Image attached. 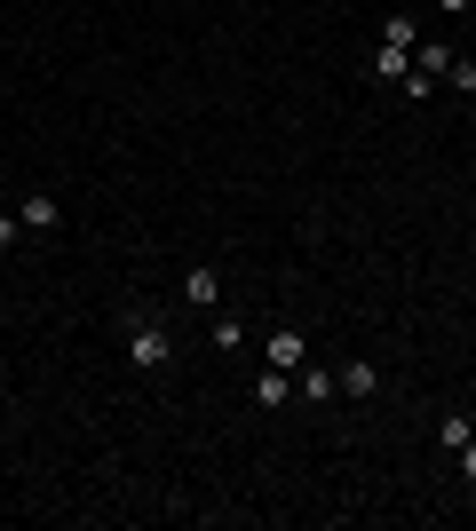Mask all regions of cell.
Returning <instances> with one entry per match:
<instances>
[{
	"mask_svg": "<svg viewBox=\"0 0 476 531\" xmlns=\"http://www.w3.org/2000/svg\"><path fill=\"white\" fill-rule=\"evenodd\" d=\"M183 302H191V310H215V302H223V270H215V262H199V270L183 278Z\"/></svg>",
	"mask_w": 476,
	"mask_h": 531,
	"instance_id": "3957f363",
	"label": "cell"
},
{
	"mask_svg": "<svg viewBox=\"0 0 476 531\" xmlns=\"http://www.w3.org/2000/svg\"><path fill=\"white\" fill-rule=\"evenodd\" d=\"M127 357H135L143 373H159V365H167V325H159V318H135V333H127Z\"/></svg>",
	"mask_w": 476,
	"mask_h": 531,
	"instance_id": "6da1fadb",
	"label": "cell"
},
{
	"mask_svg": "<svg viewBox=\"0 0 476 531\" xmlns=\"http://www.w3.org/2000/svg\"><path fill=\"white\" fill-rule=\"evenodd\" d=\"M286 397H294V373H278V365H270V373L254 381V405H286Z\"/></svg>",
	"mask_w": 476,
	"mask_h": 531,
	"instance_id": "52a82bcc",
	"label": "cell"
},
{
	"mask_svg": "<svg viewBox=\"0 0 476 531\" xmlns=\"http://www.w3.org/2000/svg\"><path fill=\"white\" fill-rule=\"evenodd\" d=\"M461 476H469V484H476V436H469V444H461Z\"/></svg>",
	"mask_w": 476,
	"mask_h": 531,
	"instance_id": "4fadbf2b",
	"label": "cell"
},
{
	"mask_svg": "<svg viewBox=\"0 0 476 531\" xmlns=\"http://www.w3.org/2000/svg\"><path fill=\"white\" fill-rule=\"evenodd\" d=\"M469 127H476V96H469Z\"/></svg>",
	"mask_w": 476,
	"mask_h": 531,
	"instance_id": "9a60e30c",
	"label": "cell"
},
{
	"mask_svg": "<svg viewBox=\"0 0 476 531\" xmlns=\"http://www.w3.org/2000/svg\"><path fill=\"white\" fill-rule=\"evenodd\" d=\"M469 421H476V413H469Z\"/></svg>",
	"mask_w": 476,
	"mask_h": 531,
	"instance_id": "e0dca14e",
	"label": "cell"
},
{
	"mask_svg": "<svg viewBox=\"0 0 476 531\" xmlns=\"http://www.w3.org/2000/svg\"><path fill=\"white\" fill-rule=\"evenodd\" d=\"M0 325H8V302H0Z\"/></svg>",
	"mask_w": 476,
	"mask_h": 531,
	"instance_id": "2e32d148",
	"label": "cell"
},
{
	"mask_svg": "<svg viewBox=\"0 0 476 531\" xmlns=\"http://www.w3.org/2000/svg\"><path fill=\"white\" fill-rule=\"evenodd\" d=\"M56 199H48V191H24V207H16V222H32V230H56Z\"/></svg>",
	"mask_w": 476,
	"mask_h": 531,
	"instance_id": "5b68a950",
	"label": "cell"
},
{
	"mask_svg": "<svg viewBox=\"0 0 476 531\" xmlns=\"http://www.w3.org/2000/svg\"><path fill=\"white\" fill-rule=\"evenodd\" d=\"M437 8H445V16H461V8H476V0H437Z\"/></svg>",
	"mask_w": 476,
	"mask_h": 531,
	"instance_id": "5bb4252c",
	"label": "cell"
},
{
	"mask_svg": "<svg viewBox=\"0 0 476 531\" xmlns=\"http://www.w3.org/2000/svg\"><path fill=\"white\" fill-rule=\"evenodd\" d=\"M365 72H373V80H405V72H413V48H397V40H373Z\"/></svg>",
	"mask_w": 476,
	"mask_h": 531,
	"instance_id": "7a4b0ae2",
	"label": "cell"
},
{
	"mask_svg": "<svg viewBox=\"0 0 476 531\" xmlns=\"http://www.w3.org/2000/svg\"><path fill=\"white\" fill-rule=\"evenodd\" d=\"M16 230H24V222H16V214H0V254L16 246Z\"/></svg>",
	"mask_w": 476,
	"mask_h": 531,
	"instance_id": "7c38bea8",
	"label": "cell"
},
{
	"mask_svg": "<svg viewBox=\"0 0 476 531\" xmlns=\"http://www.w3.org/2000/svg\"><path fill=\"white\" fill-rule=\"evenodd\" d=\"M413 64H421V72H445V64H453V48H445V40H421V48H413Z\"/></svg>",
	"mask_w": 476,
	"mask_h": 531,
	"instance_id": "8fae6325",
	"label": "cell"
},
{
	"mask_svg": "<svg viewBox=\"0 0 476 531\" xmlns=\"http://www.w3.org/2000/svg\"><path fill=\"white\" fill-rule=\"evenodd\" d=\"M469 436H476V421H469V413H445V428H437V444H453V452H461Z\"/></svg>",
	"mask_w": 476,
	"mask_h": 531,
	"instance_id": "9c48e42d",
	"label": "cell"
},
{
	"mask_svg": "<svg viewBox=\"0 0 476 531\" xmlns=\"http://www.w3.org/2000/svg\"><path fill=\"white\" fill-rule=\"evenodd\" d=\"M342 389H350V397H373V389H381V373H373V365H342Z\"/></svg>",
	"mask_w": 476,
	"mask_h": 531,
	"instance_id": "ba28073f",
	"label": "cell"
},
{
	"mask_svg": "<svg viewBox=\"0 0 476 531\" xmlns=\"http://www.w3.org/2000/svg\"><path fill=\"white\" fill-rule=\"evenodd\" d=\"M270 365H278V373L310 365V349H302V333H294V325H278V333H270Z\"/></svg>",
	"mask_w": 476,
	"mask_h": 531,
	"instance_id": "277c9868",
	"label": "cell"
},
{
	"mask_svg": "<svg viewBox=\"0 0 476 531\" xmlns=\"http://www.w3.org/2000/svg\"><path fill=\"white\" fill-rule=\"evenodd\" d=\"M381 40H397V48H421V24H413V16H389V24H381Z\"/></svg>",
	"mask_w": 476,
	"mask_h": 531,
	"instance_id": "30bf717a",
	"label": "cell"
},
{
	"mask_svg": "<svg viewBox=\"0 0 476 531\" xmlns=\"http://www.w3.org/2000/svg\"><path fill=\"white\" fill-rule=\"evenodd\" d=\"M294 389H302V405H326V397L342 389V373H318V365H302V381H294Z\"/></svg>",
	"mask_w": 476,
	"mask_h": 531,
	"instance_id": "8992f818",
	"label": "cell"
}]
</instances>
